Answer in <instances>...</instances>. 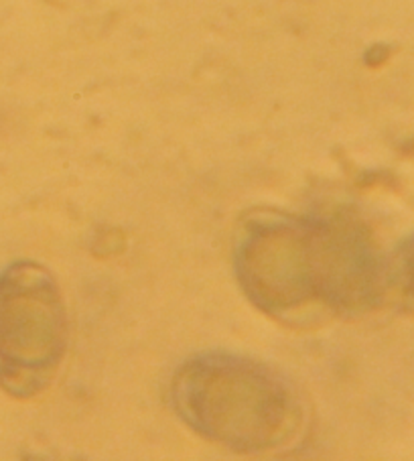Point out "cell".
Instances as JSON below:
<instances>
[{"mask_svg": "<svg viewBox=\"0 0 414 461\" xmlns=\"http://www.w3.org/2000/svg\"><path fill=\"white\" fill-rule=\"evenodd\" d=\"M179 417L197 435L238 453H273L305 435L297 388L248 357L212 354L189 360L173 383Z\"/></svg>", "mask_w": 414, "mask_h": 461, "instance_id": "1", "label": "cell"}, {"mask_svg": "<svg viewBox=\"0 0 414 461\" xmlns=\"http://www.w3.org/2000/svg\"><path fill=\"white\" fill-rule=\"evenodd\" d=\"M346 250L328 230L278 213H258L238 242V273L260 309L284 323L317 321L346 291Z\"/></svg>", "mask_w": 414, "mask_h": 461, "instance_id": "2", "label": "cell"}, {"mask_svg": "<svg viewBox=\"0 0 414 461\" xmlns=\"http://www.w3.org/2000/svg\"><path fill=\"white\" fill-rule=\"evenodd\" d=\"M68 348V317L51 273L19 262L0 276V388L33 399L58 378Z\"/></svg>", "mask_w": 414, "mask_h": 461, "instance_id": "3", "label": "cell"}]
</instances>
